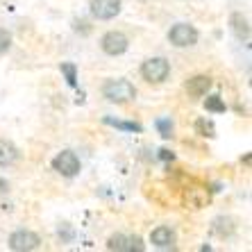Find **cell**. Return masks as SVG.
I'll return each mask as SVG.
<instances>
[{
	"mask_svg": "<svg viewBox=\"0 0 252 252\" xmlns=\"http://www.w3.org/2000/svg\"><path fill=\"white\" fill-rule=\"evenodd\" d=\"M102 95H105L109 102H116V105H125V102H132L136 98V89L129 80H107L102 84Z\"/></svg>",
	"mask_w": 252,
	"mask_h": 252,
	"instance_id": "obj_1",
	"label": "cell"
},
{
	"mask_svg": "<svg viewBox=\"0 0 252 252\" xmlns=\"http://www.w3.org/2000/svg\"><path fill=\"white\" fill-rule=\"evenodd\" d=\"M170 75V64L166 57H150L141 64V77L148 84H161Z\"/></svg>",
	"mask_w": 252,
	"mask_h": 252,
	"instance_id": "obj_2",
	"label": "cell"
},
{
	"mask_svg": "<svg viewBox=\"0 0 252 252\" xmlns=\"http://www.w3.org/2000/svg\"><path fill=\"white\" fill-rule=\"evenodd\" d=\"M100 48H102V53L109 55V57H118V55L127 53L129 39L121 30H109V32H105L102 39H100Z\"/></svg>",
	"mask_w": 252,
	"mask_h": 252,
	"instance_id": "obj_3",
	"label": "cell"
},
{
	"mask_svg": "<svg viewBox=\"0 0 252 252\" xmlns=\"http://www.w3.org/2000/svg\"><path fill=\"white\" fill-rule=\"evenodd\" d=\"M198 39H200L198 30L189 23H175L168 30V41L175 48H191L198 43Z\"/></svg>",
	"mask_w": 252,
	"mask_h": 252,
	"instance_id": "obj_4",
	"label": "cell"
},
{
	"mask_svg": "<svg viewBox=\"0 0 252 252\" xmlns=\"http://www.w3.org/2000/svg\"><path fill=\"white\" fill-rule=\"evenodd\" d=\"M7 246L14 252H30L41 246V236L36 232H32V229H16V232H12Z\"/></svg>",
	"mask_w": 252,
	"mask_h": 252,
	"instance_id": "obj_5",
	"label": "cell"
},
{
	"mask_svg": "<svg viewBox=\"0 0 252 252\" xmlns=\"http://www.w3.org/2000/svg\"><path fill=\"white\" fill-rule=\"evenodd\" d=\"M53 168L64 177H75V175H80L82 164H80V157H77L73 150H62V153H57V157L53 159Z\"/></svg>",
	"mask_w": 252,
	"mask_h": 252,
	"instance_id": "obj_6",
	"label": "cell"
},
{
	"mask_svg": "<svg viewBox=\"0 0 252 252\" xmlns=\"http://www.w3.org/2000/svg\"><path fill=\"white\" fill-rule=\"evenodd\" d=\"M123 2L121 0H91L89 2V12L95 21H112L121 14Z\"/></svg>",
	"mask_w": 252,
	"mask_h": 252,
	"instance_id": "obj_7",
	"label": "cell"
},
{
	"mask_svg": "<svg viewBox=\"0 0 252 252\" xmlns=\"http://www.w3.org/2000/svg\"><path fill=\"white\" fill-rule=\"evenodd\" d=\"M150 243H153L155 248H159V250L175 248V243H177L175 229L168 227V225H159V227H155L153 232H150Z\"/></svg>",
	"mask_w": 252,
	"mask_h": 252,
	"instance_id": "obj_8",
	"label": "cell"
},
{
	"mask_svg": "<svg viewBox=\"0 0 252 252\" xmlns=\"http://www.w3.org/2000/svg\"><path fill=\"white\" fill-rule=\"evenodd\" d=\"M107 250H116V252H132V250H143L141 239L136 236H125V234H112L107 239Z\"/></svg>",
	"mask_w": 252,
	"mask_h": 252,
	"instance_id": "obj_9",
	"label": "cell"
},
{
	"mask_svg": "<svg viewBox=\"0 0 252 252\" xmlns=\"http://www.w3.org/2000/svg\"><path fill=\"white\" fill-rule=\"evenodd\" d=\"M184 89H187V94L191 95V98H202V95L209 94L211 77L209 75H193L191 80H187Z\"/></svg>",
	"mask_w": 252,
	"mask_h": 252,
	"instance_id": "obj_10",
	"label": "cell"
},
{
	"mask_svg": "<svg viewBox=\"0 0 252 252\" xmlns=\"http://www.w3.org/2000/svg\"><path fill=\"white\" fill-rule=\"evenodd\" d=\"M229 28H232V32H234L239 41H250V21H248V16H243L241 12H234L229 16Z\"/></svg>",
	"mask_w": 252,
	"mask_h": 252,
	"instance_id": "obj_11",
	"label": "cell"
},
{
	"mask_svg": "<svg viewBox=\"0 0 252 252\" xmlns=\"http://www.w3.org/2000/svg\"><path fill=\"white\" fill-rule=\"evenodd\" d=\"M21 159V150L14 146L12 141L7 139H0V166H14Z\"/></svg>",
	"mask_w": 252,
	"mask_h": 252,
	"instance_id": "obj_12",
	"label": "cell"
},
{
	"mask_svg": "<svg viewBox=\"0 0 252 252\" xmlns=\"http://www.w3.org/2000/svg\"><path fill=\"white\" fill-rule=\"evenodd\" d=\"M205 109L207 112H211V114H225V102H223V98L220 95H207V100H205Z\"/></svg>",
	"mask_w": 252,
	"mask_h": 252,
	"instance_id": "obj_13",
	"label": "cell"
},
{
	"mask_svg": "<svg viewBox=\"0 0 252 252\" xmlns=\"http://www.w3.org/2000/svg\"><path fill=\"white\" fill-rule=\"evenodd\" d=\"M195 132H198L200 136H205V139H214V136H216V127H214V123L207 121V118H200L198 123H195Z\"/></svg>",
	"mask_w": 252,
	"mask_h": 252,
	"instance_id": "obj_14",
	"label": "cell"
},
{
	"mask_svg": "<svg viewBox=\"0 0 252 252\" xmlns=\"http://www.w3.org/2000/svg\"><path fill=\"white\" fill-rule=\"evenodd\" d=\"M59 68H62V73H64L68 87H77V66L73 64V62H64Z\"/></svg>",
	"mask_w": 252,
	"mask_h": 252,
	"instance_id": "obj_15",
	"label": "cell"
},
{
	"mask_svg": "<svg viewBox=\"0 0 252 252\" xmlns=\"http://www.w3.org/2000/svg\"><path fill=\"white\" fill-rule=\"evenodd\" d=\"M107 125H112V127H118V129H125V132H141V125L139 123H127V121H114V118H105Z\"/></svg>",
	"mask_w": 252,
	"mask_h": 252,
	"instance_id": "obj_16",
	"label": "cell"
},
{
	"mask_svg": "<svg viewBox=\"0 0 252 252\" xmlns=\"http://www.w3.org/2000/svg\"><path fill=\"white\" fill-rule=\"evenodd\" d=\"M157 129H159V134L164 136V139H170L173 136V121L170 118H157Z\"/></svg>",
	"mask_w": 252,
	"mask_h": 252,
	"instance_id": "obj_17",
	"label": "cell"
},
{
	"mask_svg": "<svg viewBox=\"0 0 252 252\" xmlns=\"http://www.w3.org/2000/svg\"><path fill=\"white\" fill-rule=\"evenodd\" d=\"M9 48H12V34L0 28V55H5Z\"/></svg>",
	"mask_w": 252,
	"mask_h": 252,
	"instance_id": "obj_18",
	"label": "cell"
},
{
	"mask_svg": "<svg viewBox=\"0 0 252 252\" xmlns=\"http://www.w3.org/2000/svg\"><path fill=\"white\" fill-rule=\"evenodd\" d=\"M73 30H75V32H82V34L87 36L89 32H91V25H89L87 21H82V18H75V21H73Z\"/></svg>",
	"mask_w": 252,
	"mask_h": 252,
	"instance_id": "obj_19",
	"label": "cell"
},
{
	"mask_svg": "<svg viewBox=\"0 0 252 252\" xmlns=\"http://www.w3.org/2000/svg\"><path fill=\"white\" fill-rule=\"evenodd\" d=\"M7 189H9V184H7L5 180H2V177H0V193H5Z\"/></svg>",
	"mask_w": 252,
	"mask_h": 252,
	"instance_id": "obj_20",
	"label": "cell"
},
{
	"mask_svg": "<svg viewBox=\"0 0 252 252\" xmlns=\"http://www.w3.org/2000/svg\"><path fill=\"white\" fill-rule=\"evenodd\" d=\"M161 153V159H173V153H168V150H159Z\"/></svg>",
	"mask_w": 252,
	"mask_h": 252,
	"instance_id": "obj_21",
	"label": "cell"
}]
</instances>
